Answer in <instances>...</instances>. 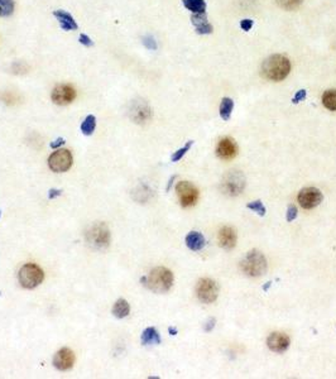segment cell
Wrapping results in <instances>:
<instances>
[{
	"mask_svg": "<svg viewBox=\"0 0 336 379\" xmlns=\"http://www.w3.org/2000/svg\"><path fill=\"white\" fill-rule=\"evenodd\" d=\"M219 243L222 248L231 249L236 244V233L230 226L222 228L219 233Z\"/></svg>",
	"mask_w": 336,
	"mask_h": 379,
	"instance_id": "cell-15",
	"label": "cell"
},
{
	"mask_svg": "<svg viewBox=\"0 0 336 379\" xmlns=\"http://www.w3.org/2000/svg\"><path fill=\"white\" fill-rule=\"evenodd\" d=\"M86 240L90 246L96 249L106 248L110 242V232L104 223L92 225L86 233Z\"/></svg>",
	"mask_w": 336,
	"mask_h": 379,
	"instance_id": "cell-5",
	"label": "cell"
},
{
	"mask_svg": "<svg viewBox=\"0 0 336 379\" xmlns=\"http://www.w3.org/2000/svg\"><path fill=\"white\" fill-rule=\"evenodd\" d=\"M192 143H194V142H192V140H190V142H187V144L185 145L184 148H181V149H178L177 152H175V154H173V156H172V161L173 162L180 161V159L182 158V157H184L185 154L187 153V152H189V149H190V148H191Z\"/></svg>",
	"mask_w": 336,
	"mask_h": 379,
	"instance_id": "cell-27",
	"label": "cell"
},
{
	"mask_svg": "<svg viewBox=\"0 0 336 379\" xmlns=\"http://www.w3.org/2000/svg\"><path fill=\"white\" fill-rule=\"evenodd\" d=\"M14 11L13 0H0V17H9Z\"/></svg>",
	"mask_w": 336,
	"mask_h": 379,
	"instance_id": "cell-24",
	"label": "cell"
},
{
	"mask_svg": "<svg viewBox=\"0 0 336 379\" xmlns=\"http://www.w3.org/2000/svg\"><path fill=\"white\" fill-rule=\"evenodd\" d=\"M247 207L250 210H253L254 212H257V214L261 215V216H264V215H266V207L263 206V204H262L261 200H257V201H253V202H250V204H248Z\"/></svg>",
	"mask_w": 336,
	"mask_h": 379,
	"instance_id": "cell-26",
	"label": "cell"
},
{
	"mask_svg": "<svg viewBox=\"0 0 336 379\" xmlns=\"http://www.w3.org/2000/svg\"><path fill=\"white\" fill-rule=\"evenodd\" d=\"M268 348L274 353H284L289 346V337L282 332H273L267 340Z\"/></svg>",
	"mask_w": 336,
	"mask_h": 379,
	"instance_id": "cell-13",
	"label": "cell"
},
{
	"mask_svg": "<svg viewBox=\"0 0 336 379\" xmlns=\"http://www.w3.org/2000/svg\"><path fill=\"white\" fill-rule=\"evenodd\" d=\"M323 104L326 109L335 112L336 110V89L328 90V91L324 92Z\"/></svg>",
	"mask_w": 336,
	"mask_h": 379,
	"instance_id": "cell-21",
	"label": "cell"
},
{
	"mask_svg": "<svg viewBox=\"0 0 336 379\" xmlns=\"http://www.w3.org/2000/svg\"><path fill=\"white\" fill-rule=\"evenodd\" d=\"M238 153V147L230 138H222L216 148V154L221 159H231Z\"/></svg>",
	"mask_w": 336,
	"mask_h": 379,
	"instance_id": "cell-14",
	"label": "cell"
},
{
	"mask_svg": "<svg viewBox=\"0 0 336 379\" xmlns=\"http://www.w3.org/2000/svg\"><path fill=\"white\" fill-rule=\"evenodd\" d=\"M305 98H306V90H300V91L296 94V96L293 98V100L292 101H293L295 104H297V103H300V101H302Z\"/></svg>",
	"mask_w": 336,
	"mask_h": 379,
	"instance_id": "cell-33",
	"label": "cell"
},
{
	"mask_svg": "<svg viewBox=\"0 0 336 379\" xmlns=\"http://www.w3.org/2000/svg\"><path fill=\"white\" fill-rule=\"evenodd\" d=\"M150 291L156 293H164L172 287L173 274L170 269L164 267H157L150 270V273L142 279Z\"/></svg>",
	"mask_w": 336,
	"mask_h": 379,
	"instance_id": "cell-2",
	"label": "cell"
},
{
	"mask_svg": "<svg viewBox=\"0 0 336 379\" xmlns=\"http://www.w3.org/2000/svg\"><path fill=\"white\" fill-rule=\"evenodd\" d=\"M53 364L59 371H68L75 364V354L72 353V350H69L67 348L61 349L55 355Z\"/></svg>",
	"mask_w": 336,
	"mask_h": 379,
	"instance_id": "cell-12",
	"label": "cell"
},
{
	"mask_svg": "<svg viewBox=\"0 0 336 379\" xmlns=\"http://www.w3.org/2000/svg\"><path fill=\"white\" fill-rule=\"evenodd\" d=\"M275 1L282 9H286V10L297 9L303 3V0H275Z\"/></svg>",
	"mask_w": 336,
	"mask_h": 379,
	"instance_id": "cell-25",
	"label": "cell"
},
{
	"mask_svg": "<svg viewBox=\"0 0 336 379\" xmlns=\"http://www.w3.org/2000/svg\"><path fill=\"white\" fill-rule=\"evenodd\" d=\"M240 27H242L243 31H245V32L250 31V28L253 27V20H252V19H244V20H242V22H240Z\"/></svg>",
	"mask_w": 336,
	"mask_h": 379,
	"instance_id": "cell-32",
	"label": "cell"
},
{
	"mask_svg": "<svg viewBox=\"0 0 336 379\" xmlns=\"http://www.w3.org/2000/svg\"><path fill=\"white\" fill-rule=\"evenodd\" d=\"M184 5L192 13H205L206 3L205 0H182Z\"/></svg>",
	"mask_w": 336,
	"mask_h": 379,
	"instance_id": "cell-19",
	"label": "cell"
},
{
	"mask_svg": "<svg viewBox=\"0 0 336 379\" xmlns=\"http://www.w3.org/2000/svg\"><path fill=\"white\" fill-rule=\"evenodd\" d=\"M176 192H177L178 198H180L181 205L184 207L192 206L196 204V201L199 198V191L198 189L190 182H180L176 186Z\"/></svg>",
	"mask_w": 336,
	"mask_h": 379,
	"instance_id": "cell-8",
	"label": "cell"
},
{
	"mask_svg": "<svg viewBox=\"0 0 336 379\" xmlns=\"http://www.w3.org/2000/svg\"><path fill=\"white\" fill-rule=\"evenodd\" d=\"M296 218H297V209H296V206H289L288 210H287V221L291 223Z\"/></svg>",
	"mask_w": 336,
	"mask_h": 379,
	"instance_id": "cell-30",
	"label": "cell"
},
{
	"mask_svg": "<svg viewBox=\"0 0 336 379\" xmlns=\"http://www.w3.org/2000/svg\"><path fill=\"white\" fill-rule=\"evenodd\" d=\"M95 128H96V118L94 115H87L86 119L83 120L82 124H81V131L85 135H91Z\"/></svg>",
	"mask_w": 336,
	"mask_h": 379,
	"instance_id": "cell-23",
	"label": "cell"
},
{
	"mask_svg": "<svg viewBox=\"0 0 336 379\" xmlns=\"http://www.w3.org/2000/svg\"><path fill=\"white\" fill-rule=\"evenodd\" d=\"M0 215H1V214H0Z\"/></svg>",
	"mask_w": 336,
	"mask_h": 379,
	"instance_id": "cell-38",
	"label": "cell"
},
{
	"mask_svg": "<svg viewBox=\"0 0 336 379\" xmlns=\"http://www.w3.org/2000/svg\"><path fill=\"white\" fill-rule=\"evenodd\" d=\"M291 71V62L282 55H273L262 64V73L266 78L272 81H282Z\"/></svg>",
	"mask_w": 336,
	"mask_h": 379,
	"instance_id": "cell-1",
	"label": "cell"
},
{
	"mask_svg": "<svg viewBox=\"0 0 336 379\" xmlns=\"http://www.w3.org/2000/svg\"><path fill=\"white\" fill-rule=\"evenodd\" d=\"M196 293L201 302L203 304H212L216 301L217 295H219V287H217L216 282L212 281L210 278L200 279L196 287Z\"/></svg>",
	"mask_w": 336,
	"mask_h": 379,
	"instance_id": "cell-7",
	"label": "cell"
},
{
	"mask_svg": "<svg viewBox=\"0 0 336 379\" xmlns=\"http://www.w3.org/2000/svg\"><path fill=\"white\" fill-rule=\"evenodd\" d=\"M207 323H208V325L205 327V330H206V331H211L212 326H215V320H214V318H211V320L208 321Z\"/></svg>",
	"mask_w": 336,
	"mask_h": 379,
	"instance_id": "cell-36",
	"label": "cell"
},
{
	"mask_svg": "<svg viewBox=\"0 0 336 379\" xmlns=\"http://www.w3.org/2000/svg\"><path fill=\"white\" fill-rule=\"evenodd\" d=\"M245 186V180L243 175L238 171H230L228 176L225 177L224 182H222V190L224 192L228 193L230 196L239 195L243 191Z\"/></svg>",
	"mask_w": 336,
	"mask_h": 379,
	"instance_id": "cell-9",
	"label": "cell"
},
{
	"mask_svg": "<svg viewBox=\"0 0 336 379\" xmlns=\"http://www.w3.org/2000/svg\"><path fill=\"white\" fill-rule=\"evenodd\" d=\"M233 108H234V101L231 100L230 98L222 99L221 105H220V117H221L222 120L230 119Z\"/></svg>",
	"mask_w": 336,
	"mask_h": 379,
	"instance_id": "cell-22",
	"label": "cell"
},
{
	"mask_svg": "<svg viewBox=\"0 0 336 379\" xmlns=\"http://www.w3.org/2000/svg\"><path fill=\"white\" fill-rule=\"evenodd\" d=\"M62 144H65V139H64V138H59V139L56 140L55 143H52V144H51V147H52V148H57V147H60V145H62Z\"/></svg>",
	"mask_w": 336,
	"mask_h": 379,
	"instance_id": "cell-34",
	"label": "cell"
},
{
	"mask_svg": "<svg viewBox=\"0 0 336 379\" xmlns=\"http://www.w3.org/2000/svg\"><path fill=\"white\" fill-rule=\"evenodd\" d=\"M76 98V91L72 86L62 84L56 86L52 91V101L56 105H67Z\"/></svg>",
	"mask_w": 336,
	"mask_h": 379,
	"instance_id": "cell-11",
	"label": "cell"
},
{
	"mask_svg": "<svg viewBox=\"0 0 336 379\" xmlns=\"http://www.w3.org/2000/svg\"><path fill=\"white\" fill-rule=\"evenodd\" d=\"M48 166L53 172H66L72 166V154L67 149H57L48 158Z\"/></svg>",
	"mask_w": 336,
	"mask_h": 379,
	"instance_id": "cell-6",
	"label": "cell"
},
{
	"mask_svg": "<svg viewBox=\"0 0 336 379\" xmlns=\"http://www.w3.org/2000/svg\"><path fill=\"white\" fill-rule=\"evenodd\" d=\"M78 41H80V43H82L83 46H86V47H90V46L94 45V42H92L91 39H90V37L86 36V34H81Z\"/></svg>",
	"mask_w": 336,
	"mask_h": 379,
	"instance_id": "cell-31",
	"label": "cell"
},
{
	"mask_svg": "<svg viewBox=\"0 0 336 379\" xmlns=\"http://www.w3.org/2000/svg\"><path fill=\"white\" fill-rule=\"evenodd\" d=\"M205 238L201 233L191 232L186 237V246L189 247L191 251H201L205 247Z\"/></svg>",
	"mask_w": 336,
	"mask_h": 379,
	"instance_id": "cell-17",
	"label": "cell"
},
{
	"mask_svg": "<svg viewBox=\"0 0 336 379\" xmlns=\"http://www.w3.org/2000/svg\"><path fill=\"white\" fill-rule=\"evenodd\" d=\"M242 269L249 277H261L267 270V259L258 251H250L242 260Z\"/></svg>",
	"mask_w": 336,
	"mask_h": 379,
	"instance_id": "cell-3",
	"label": "cell"
},
{
	"mask_svg": "<svg viewBox=\"0 0 336 379\" xmlns=\"http://www.w3.org/2000/svg\"><path fill=\"white\" fill-rule=\"evenodd\" d=\"M53 15L57 18L60 22V25L64 31H76L77 29V23L73 19V17L69 13L65 10H55Z\"/></svg>",
	"mask_w": 336,
	"mask_h": 379,
	"instance_id": "cell-16",
	"label": "cell"
},
{
	"mask_svg": "<svg viewBox=\"0 0 336 379\" xmlns=\"http://www.w3.org/2000/svg\"><path fill=\"white\" fill-rule=\"evenodd\" d=\"M191 20L196 27H200V25L207 23V15L205 13H196V14L192 15Z\"/></svg>",
	"mask_w": 336,
	"mask_h": 379,
	"instance_id": "cell-28",
	"label": "cell"
},
{
	"mask_svg": "<svg viewBox=\"0 0 336 379\" xmlns=\"http://www.w3.org/2000/svg\"><path fill=\"white\" fill-rule=\"evenodd\" d=\"M61 195V191H59V190H51L50 191V198H55L56 196H60Z\"/></svg>",
	"mask_w": 336,
	"mask_h": 379,
	"instance_id": "cell-35",
	"label": "cell"
},
{
	"mask_svg": "<svg viewBox=\"0 0 336 379\" xmlns=\"http://www.w3.org/2000/svg\"><path fill=\"white\" fill-rule=\"evenodd\" d=\"M170 332H171V334H172V335H176V334H177V330L173 329V327H170Z\"/></svg>",
	"mask_w": 336,
	"mask_h": 379,
	"instance_id": "cell-37",
	"label": "cell"
},
{
	"mask_svg": "<svg viewBox=\"0 0 336 379\" xmlns=\"http://www.w3.org/2000/svg\"><path fill=\"white\" fill-rule=\"evenodd\" d=\"M321 201H323V193L315 187L303 189L298 195V202L303 209H314L319 206Z\"/></svg>",
	"mask_w": 336,
	"mask_h": 379,
	"instance_id": "cell-10",
	"label": "cell"
},
{
	"mask_svg": "<svg viewBox=\"0 0 336 379\" xmlns=\"http://www.w3.org/2000/svg\"><path fill=\"white\" fill-rule=\"evenodd\" d=\"M142 343L144 344V345L161 343V337H159L158 331H157L154 327H148V329H145L142 334Z\"/></svg>",
	"mask_w": 336,
	"mask_h": 379,
	"instance_id": "cell-18",
	"label": "cell"
},
{
	"mask_svg": "<svg viewBox=\"0 0 336 379\" xmlns=\"http://www.w3.org/2000/svg\"><path fill=\"white\" fill-rule=\"evenodd\" d=\"M196 29H198V33L199 34H210L212 33V25L211 24H208V23H205V24L200 25V27H196Z\"/></svg>",
	"mask_w": 336,
	"mask_h": 379,
	"instance_id": "cell-29",
	"label": "cell"
},
{
	"mask_svg": "<svg viewBox=\"0 0 336 379\" xmlns=\"http://www.w3.org/2000/svg\"><path fill=\"white\" fill-rule=\"evenodd\" d=\"M129 311H131V307H129V304L125 300H118L117 304L114 305V309H113V314L118 318H123L125 316H128Z\"/></svg>",
	"mask_w": 336,
	"mask_h": 379,
	"instance_id": "cell-20",
	"label": "cell"
},
{
	"mask_svg": "<svg viewBox=\"0 0 336 379\" xmlns=\"http://www.w3.org/2000/svg\"><path fill=\"white\" fill-rule=\"evenodd\" d=\"M18 278H19V282L23 287L27 288V290H32V288H36L38 284L42 283V281L45 278V274H43V270L38 265L33 264V263H28V264H24L20 268Z\"/></svg>",
	"mask_w": 336,
	"mask_h": 379,
	"instance_id": "cell-4",
	"label": "cell"
}]
</instances>
